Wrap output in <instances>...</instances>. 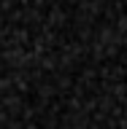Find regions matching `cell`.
I'll return each mask as SVG.
<instances>
[]
</instances>
